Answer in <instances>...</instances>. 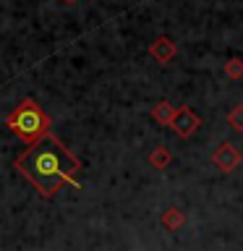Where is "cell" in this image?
Masks as SVG:
<instances>
[{"label":"cell","mask_w":243,"mask_h":251,"mask_svg":"<svg viewBox=\"0 0 243 251\" xmlns=\"http://www.w3.org/2000/svg\"><path fill=\"white\" fill-rule=\"evenodd\" d=\"M178 110L170 105V102H160V105H154L152 110V115H154V121H160L162 126H170L172 123V118H175Z\"/></svg>","instance_id":"cell-6"},{"label":"cell","mask_w":243,"mask_h":251,"mask_svg":"<svg viewBox=\"0 0 243 251\" xmlns=\"http://www.w3.org/2000/svg\"><path fill=\"white\" fill-rule=\"evenodd\" d=\"M5 126L11 128L16 136L26 144H37L39 139L47 136V128H50V118L45 115V110L37 105L34 100H24L19 107L8 115Z\"/></svg>","instance_id":"cell-2"},{"label":"cell","mask_w":243,"mask_h":251,"mask_svg":"<svg viewBox=\"0 0 243 251\" xmlns=\"http://www.w3.org/2000/svg\"><path fill=\"white\" fill-rule=\"evenodd\" d=\"M175 42H170L168 37H160V39H154V45L149 47V55L157 60V63H170L172 58H175Z\"/></svg>","instance_id":"cell-5"},{"label":"cell","mask_w":243,"mask_h":251,"mask_svg":"<svg viewBox=\"0 0 243 251\" xmlns=\"http://www.w3.org/2000/svg\"><path fill=\"white\" fill-rule=\"evenodd\" d=\"M227 121H230V126H233L235 131H243V105L233 107L230 115H227Z\"/></svg>","instance_id":"cell-8"},{"label":"cell","mask_w":243,"mask_h":251,"mask_svg":"<svg viewBox=\"0 0 243 251\" xmlns=\"http://www.w3.org/2000/svg\"><path fill=\"white\" fill-rule=\"evenodd\" d=\"M212 162H215L222 173H233L241 165V152L230 144V141H225V144L217 147V152L212 154Z\"/></svg>","instance_id":"cell-4"},{"label":"cell","mask_w":243,"mask_h":251,"mask_svg":"<svg viewBox=\"0 0 243 251\" xmlns=\"http://www.w3.org/2000/svg\"><path fill=\"white\" fill-rule=\"evenodd\" d=\"M201 126V118L194 113L191 107H180L178 113H175V118H172V123H170V128L178 133V136H183V139H188L191 133L196 131Z\"/></svg>","instance_id":"cell-3"},{"label":"cell","mask_w":243,"mask_h":251,"mask_svg":"<svg viewBox=\"0 0 243 251\" xmlns=\"http://www.w3.org/2000/svg\"><path fill=\"white\" fill-rule=\"evenodd\" d=\"M162 225L170 227V230H175V227L183 225V215H180L178 209H168V212L162 215Z\"/></svg>","instance_id":"cell-7"},{"label":"cell","mask_w":243,"mask_h":251,"mask_svg":"<svg viewBox=\"0 0 243 251\" xmlns=\"http://www.w3.org/2000/svg\"><path fill=\"white\" fill-rule=\"evenodd\" d=\"M63 3H76V0H63Z\"/></svg>","instance_id":"cell-11"},{"label":"cell","mask_w":243,"mask_h":251,"mask_svg":"<svg viewBox=\"0 0 243 251\" xmlns=\"http://www.w3.org/2000/svg\"><path fill=\"white\" fill-rule=\"evenodd\" d=\"M78 160L60 144L52 133H47L45 139H39L37 144H31L19 160H16V170L29 180L42 196H55L63 183H73L81 188L76 180L78 173Z\"/></svg>","instance_id":"cell-1"},{"label":"cell","mask_w":243,"mask_h":251,"mask_svg":"<svg viewBox=\"0 0 243 251\" xmlns=\"http://www.w3.org/2000/svg\"><path fill=\"white\" fill-rule=\"evenodd\" d=\"M227 74H230V76H241V74H243V63H241V60H230Z\"/></svg>","instance_id":"cell-10"},{"label":"cell","mask_w":243,"mask_h":251,"mask_svg":"<svg viewBox=\"0 0 243 251\" xmlns=\"http://www.w3.org/2000/svg\"><path fill=\"white\" fill-rule=\"evenodd\" d=\"M149 162H152L154 168H165V165L170 162V154L165 152V149H157V152H154L152 157H149Z\"/></svg>","instance_id":"cell-9"}]
</instances>
